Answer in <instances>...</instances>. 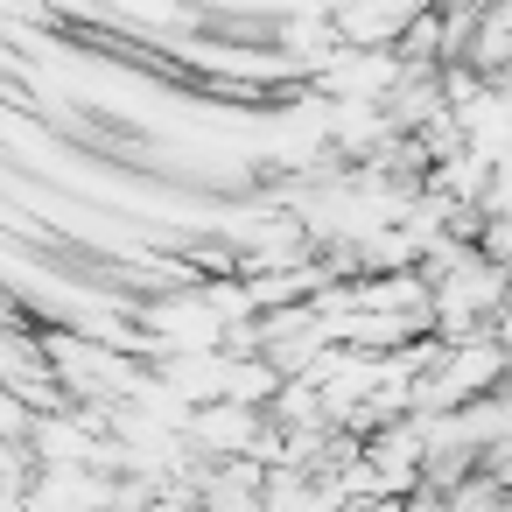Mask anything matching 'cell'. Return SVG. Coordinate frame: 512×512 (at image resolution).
Masks as SVG:
<instances>
[{
    "instance_id": "cell-1",
    "label": "cell",
    "mask_w": 512,
    "mask_h": 512,
    "mask_svg": "<svg viewBox=\"0 0 512 512\" xmlns=\"http://www.w3.org/2000/svg\"><path fill=\"white\" fill-rule=\"evenodd\" d=\"M400 85V57L393 50H358L344 43L323 71H316V92L330 106H386V92Z\"/></svg>"
},
{
    "instance_id": "cell-3",
    "label": "cell",
    "mask_w": 512,
    "mask_h": 512,
    "mask_svg": "<svg viewBox=\"0 0 512 512\" xmlns=\"http://www.w3.org/2000/svg\"><path fill=\"white\" fill-rule=\"evenodd\" d=\"M421 15L428 0H337V36L358 50H393Z\"/></svg>"
},
{
    "instance_id": "cell-2",
    "label": "cell",
    "mask_w": 512,
    "mask_h": 512,
    "mask_svg": "<svg viewBox=\"0 0 512 512\" xmlns=\"http://www.w3.org/2000/svg\"><path fill=\"white\" fill-rule=\"evenodd\" d=\"M71 134H78L85 148H99V155L127 162V169H141V162L155 155V127L134 120V113H120V106H106V99H78V106H71Z\"/></svg>"
}]
</instances>
